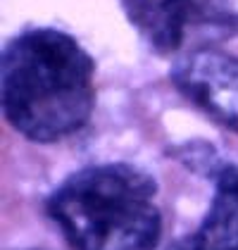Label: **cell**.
<instances>
[{"label":"cell","instance_id":"cell-1","mask_svg":"<svg viewBox=\"0 0 238 250\" xmlns=\"http://www.w3.org/2000/svg\"><path fill=\"white\" fill-rule=\"evenodd\" d=\"M0 77L5 119L31 141L77 134L93 112V60L58 29H31L10 41Z\"/></svg>","mask_w":238,"mask_h":250},{"label":"cell","instance_id":"cell-2","mask_svg":"<svg viewBox=\"0 0 238 250\" xmlns=\"http://www.w3.org/2000/svg\"><path fill=\"white\" fill-rule=\"evenodd\" d=\"M158 186L129 165H98L72 174L45 210L72 250H153L162 233Z\"/></svg>","mask_w":238,"mask_h":250},{"label":"cell","instance_id":"cell-3","mask_svg":"<svg viewBox=\"0 0 238 250\" xmlns=\"http://www.w3.org/2000/svg\"><path fill=\"white\" fill-rule=\"evenodd\" d=\"M121 7L159 55H174L191 43L210 48V41L238 34L234 0H121Z\"/></svg>","mask_w":238,"mask_h":250},{"label":"cell","instance_id":"cell-4","mask_svg":"<svg viewBox=\"0 0 238 250\" xmlns=\"http://www.w3.org/2000/svg\"><path fill=\"white\" fill-rule=\"evenodd\" d=\"M172 81L198 110L238 134V58L215 48H196L177 60Z\"/></svg>","mask_w":238,"mask_h":250},{"label":"cell","instance_id":"cell-5","mask_svg":"<svg viewBox=\"0 0 238 250\" xmlns=\"http://www.w3.org/2000/svg\"><path fill=\"white\" fill-rule=\"evenodd\" d=\"M167 250H238V165L215 169V195L202 224Z\"/></svg>","mask_w":238,"mask_h":250}]
</instances>
